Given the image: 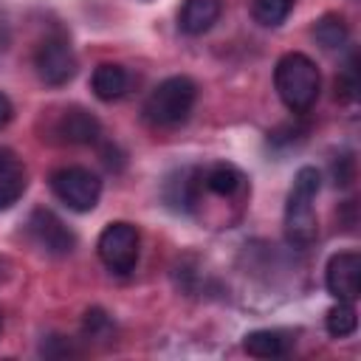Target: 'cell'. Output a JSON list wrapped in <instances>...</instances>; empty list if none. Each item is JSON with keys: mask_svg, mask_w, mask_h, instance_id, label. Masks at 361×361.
I'll use <instances>...</instances> for the list:
<instances>
[{"mask_svg": "<svg viewBox=\"0 0 361 361\" xmlns=\"http://www.w3.org/2000/svg\"><path fill=\"white\" fill-rule=\"evenodd\" d=\"M274 87L290 113H307L322 90V76L316 62L302 51H290L279 56L274 68Z\"/></svg>", "mask_w": 361, "mask_h": 361, "instance_id": "2", "label": "cell"}, {"mask_svg": "<svg viewBox=\"0 0 361 361\" xmlns=\"http://www.w3.org/2000/svg\"><path fill=\"white\" fill-rule=\"evenodd\" d=\"M353 178H355V158L347 152L333 161V180H336V186H350Z\"/></svg>", "mask_w": 361, "mask_h": 361, "instance_id": "20", "label": "cell"}, {"mask_svg": "<svg viewBox=\"0 0 361 361\" xmlns=\"http://www.w3.org/2000/svg\"><path fill=\"white\" fill-rule=\"evenodd\" d=\"M197 102V85L189 76H169L152 87V93L144 102V118L152 127L169 130L189 118L192 107Z\"/></svg>", "mask_w": 361, "mask_h": 361, "instance_id": "3", "label": "cell"}, {"mask_svg": "<svg viewBox=\"0 0 361 361\" xmlns=\"http://www.w3.org/2000/svg\"><path fill=\"white\" fill-rule=\"evenodd\" d=\"M54 195L73 212H90L96 209L102 197V180L85 169V166H62L51 175Z\"/></svg>", "mask_w": 361, "mask_h": 361, "instance_id": "5", "label": "cell"}, {"mask_svg": "<svg viewBox=\"0 0 361 361\" xmlns=\"http://www.w3.org/2000/svg\"><path fill=\"white\" fill-rule=\"evenodd\" d=\"M313 39H316L322 48H327V51H338V48L347 45L350 28H347V23H344L341 14H324V17H319L316 25H313Z\"/></svg>", "mask_w": 361, "mask_h": 361, "instance_id": "16", "label": "cell"}, {"mask_svg": "<svg viewBox=\"0 0 361 361\" xmlns=\"http://www.w3.org/2000/svg\"><path fill=\"white\" fill-rule=\"evenodd\" d=\"M223 11V0H183L178 11V28L186 37H200L206 34Z\"/></svg>", "mask_w": 361, "mask_h": 361, "instance_id": "11", "label": "cell"}, {"mask_svg": "<svg viewBox=\"0 0 361 361\" xmlns=\"http://www.w3.org/2000/svg\"><path fill=\"white\" fill-rule=\"evenodd\" d=\"M324 285L330 296L338 302H355L361 293V254L358 251H338L327 259Z\"/></svg>", "mask_w": 361, "mask_h": 361, "instance_id": "8", "label": "cell"}, {"mask_svg": "<svg viewBox=\"0 0 361 361\" xmlns=\"http://www.w3.org/2000/svg\"><path fill=\"white\" fill-rule=\"evenodd\" d=\"M11 116H14V107H11L8 96H6V93H0V130L11 121Z\"/></svg>", "mask_w": 361, "mask_h": 361, "instance_id": "21", "label": "cell"}, {"mask_svg": "<svg viewBox=\"0 0 361 361\" xmlns=\"http://www.w3.org/2000/svg\"><path fill=\"white\" fill-rule=\"evenodd\" d=\"M200 186H206L217 197H234L245 186V175L234 164H214L200 172Z\"/></svg>", "mask_w": 361, "mask_h": 361, "instance_id": "15", "label": "cell"}, {"mask_svg": "<svg viewBox=\"0 0 361 361\" xmlns=\"http://www.w3.org/2000/svg\"><path fill=\"white\" fill-rule=\"evenodd\" d=\"M355 96H358V76H355V56H353L341 71V76L336 79V99L355 102Z\"/></svg>", "mask_w": 361, "mask_h": 361, "instance_id": "19", "label": "cell"}, {"mask_svg": "<svg viewBox=\"0 0 361 361\" xmlns=\"http://www.w3.org/2000/svg\"><path fill=\"white\" fill-rule=\"evenodd\" d=\"M34 68H37V76L45 85L59 87V85H68L76 76V54H73L71 42L62 34H51L37 45Z\"/></svg>", "mask_w": 361, "mask_h": 361, "instance_id": "6", "label": "cell"}, {"mask_svg": "<svg viewBox=\"0 0 361 361\" xmlns=\"http://www.w3.org/2000/svg\"><path fill=\"white\" fill-rule=\"evenodd\" d=\"M290 336L285 330H251L243 338V347L254 358H282L290 350Z\"/></svg>", "mask_w": 361, "mask_h": 361, "instance_id": "14", "label": "cell"}, {"mask_svg": "<svg viewBox=\"0 0 361 361\" xmlns=\"http://www.w3.org/2000/svg\"><path fill=\"white\" fill-rule=\"evenodd\" d=\"M319 186H322L319 169L302 166L293 175V186L285 200V240H288V245H293L299 251L310 248L319 237V220H316V209H313Z\"/></svg>", "mask_w": 361, "mask_h": 361, "instance_id": "1", "label": "cell"}, {"mask_svg": "<svg viewBox=\"0 0 361 361\" xmlns=\"http://www.w3.org/2000/svg\"><path fill=\"white\" fill-rule=\"evenodd\" d=\"M200 189V169H180L164 186V200L178 212H192L197 206Z\"/></svg>", "mask_w": 361, "mask_h": 361, "instance_id": "12", "label": "cell"}, {"mask_svg": "<svg viewBox=\"0 0 361 361\" xmlns=\"http://www.w3.org/2000/svg\"><path fill=\"white\" fill-rule=\"evenodd\" d=\"M0 324H3V316H0Z\"/></svg>", "mask_w": 361, "mask_h": 361, "instance_id": "23", "label": "cell"}, {"mask_svg": "<svg viewBox=\"0 0 361 361\" xmlns=\"http://www.w3.org/2000/svg\"><path fill=\"white\" fill-rule=\"evenodd\" d=\"M96 251H99V259L104 262L107 271L124 276L135 268L138 262V251H141V234L133 223L127 220H116L110 226H104V231L99 234V243H96Z\"/></svg>", "mask_w": 361, "mask_h": 361, "instance_id": "4", "label": "cell"}, {"mask_svg": "<svg viewBox=\"0 0 361 361\" xmlns=\"http://www.w3.org/2000/svg\"><path fill=\"white\" fill-rule=\"evenodd\" d=\"M54 133L62 144H96L102 135V124L85 107H68L54 121Z\"/></svg>", "mask_w": 361, "mask_h": 361, "instance_id": "9", "label": "cell"}, {"mask_svg": "<svg viewBox=\"0 0 361 361\" xmlns=\"http://www.w3.org/2000/svg\"><path fill=\"white\" fill-rule=\"evenodd\" d=\"M324 327L333 338H344V336H353L355 327H358V313L353 307V302H338L327 310L324 316Z\"/></svg>", "mask_w": 361, "mask_h": 361, "instance_id": "17", "label": "cell"}, {"mask_svg": "<svg viewBox=\"0 0 361 361\" xmlns=\"http://www.w3.org/2000/svg\"><path fill=\"white\" fill-rule=\"evenodd\" d=\"M90 87H93L96 99L118 102L127 93V87H130V73L121 65H116V62H102L93 71V76H90Z\"/></svg>", "mask_w": 361, "mask_h": 361, "instance_id": "13", "label": "cell"}, {"mask_svg": "<svg viewBox=\"0 0 361 361\" xmlns=\"http://www.w3.org/2000/svg\"><path fill=\"white\" fill-rule=\"evenodd\" d=\"M293 8V0H254L251 14L259 25H282Z\"/></svg>", "mask_w": 361, "mask_h": 361, "instance_id": "18", "label": "cell"}, {"mask_svg": "<svg viewBox=\"0 0 361 361\" xmlns=\"http://www.w3.org/2000/svg\"><path fill=\"white\" fill-rule=\"evenodd\" d=\"M28 237L34 240L37 248L54 257H65L76 248V234L51 212V209H34L28 217Z\"/></svg>", "mask_w": 361, "mask_h": 361, "instance_id": "7", "label": "cell"}, {"mask_svg": "<svg viewBox=\"0 0 361 361\" xmlns=\"http://www.w3.org/2000/svg\"><path fill=\"white\" fill-rule=\"evenodd\" d=\"M6 42H8V23H6V17L0 14V48H6Z\"/></svg>", "mask_w": 361, "mask_h": 361, "instance_id": "22", "label": "cell"}, {"mask_svg": "<svg viewBox=\"0 0 361 361\" xmlns=\"http://www.w3.org/2000/svg\"><path fill=\"white\" fill-rule=\"evenodd\" d=\"M28 186L25 164L8 147H0V212L11 209Z\"/></svg>", "mask_w": 361, "mask_h": 361, "instance_id": "10", "label": "cell"}]
</instances>
